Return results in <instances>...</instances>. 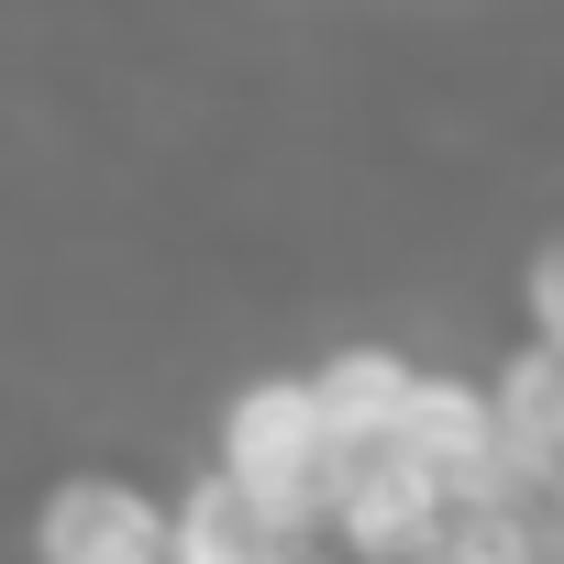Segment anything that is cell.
Masks as SVG:
<instances>
[{
  "mask_svg": "<svg viewBox=\"0 0 564 564\" xmlns=\"http://www.w3.org/2000/svg\"><path fill=\"white\" fill-rule=\"evenodd\" d=\"M221 487L276 531V542H322L333 531V443L300 377H265L221 410Z\"/></svg>",
  "mask_w": 564,
  "mask_h": 564,
  "instance_id": "6da1fadb",
  "label": "cell"
},
{
  "mask_svg": "<svg viewBox=\"0 0 564 564\" xmlns=\"http://www.w3.org/2000/svg\"><path fill=\"white\" fill-rule=\"evenodd\" d=\"M34 564H177V509L133 476H67L34 509Z\"/></svg>",
  "mask_w": 564,
  "mask_h": 564,
  "instance_id": "7a4b0ae2",
  "label": "cell"
},
{
  "mask_svg": "<svg viewBox=\"0 0 564 564\" xmlns=\"http://www.w3.org/2000/svg\"><path fill=\"white\" fill-rule=\"evenodd\" d=\"M531 344H542V355L564 366V254H553V265L531 276Z\"/></svg>",
  "mask_w": 564,
  "mask_h": 564,
  "instance_id": "3957f363",
  "label": "cell"
},
{
  "mask_svg": "<svg viewBox=\"0 0 564 564\" xmlns=\"http://www.w3.org/2000/svg\"><path fill=\"white\" fill-rule=\"evenodd\" d=\"M553 476H564V421H553Z\"/></svg>",
  "mask_w": 564,
  "mask_h": 564,
  "instance_id": "277c9868",
  "label": "cell"
}]
</instances>
